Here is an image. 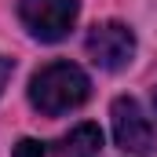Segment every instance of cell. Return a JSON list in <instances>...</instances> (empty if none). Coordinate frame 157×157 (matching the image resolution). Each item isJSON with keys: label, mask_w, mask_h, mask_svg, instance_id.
<instances>
[{"label": "cell", "mask_w": 157, "mask_h": 157, "mask_svg": "<svg viewBox=\"0 0 157 157\" xmlns=\"http://www.w3.org/2000/svg\"><path fill=\"white\" fill-rule=\"evenodd\" d=\"M102 150V132L99 124H77L73 132H66L55 143H40V139H22L11 157H99Z\"/></svg>", "instance_id": "5"}, {"label": "cell", "mask_w": 157, "mask_h": 157, "mask_svg": "<svg viewBox=\"0 0 157 157\" xmlns=\"http://www.w3.org/2000/svg\"><path fill=\"white\" fill-rule=\"evenodd\" d=\"M77 0H18V18L37 40H62L77 22Z\"/></svg>", "instance_id": "2"}, {"label": "cell", "mask_w": 157, "mask_h": 157, "mask_svg": "<svg viewBox=\"0 0 157 157\" xmlns=\"http://www.w3.org/2000/svg\"><path fill=\"white\" fill-rule=\"evenodd\" d=\"M110 117H113V139H117L121 150L139 154V157H146V154H154V150H157L154 124H150V117L143 113V106H139L132 95H121V99H113Z\"/></svg>", "instance_id": "3"}, {"label": "cell", "mask_w": 157, "mask_h": 157, "mask_svg": "<svg viewBox=\"0 0 157 157\" xmlns=\"http://www.w3.org/2000/svg\"><path fill=\"white\" fill-rule=\"evenodd\" d=\"M11 73H15V62H11L7 55H0V91H4V84L11 80Z\"/></svg>", "instance_id": "6"}, {"label": "cell", "mask_w": 157, "mask_h": 157, "mask_svg": "<svg viewBox=\"0 0 157 157\" xmlns=\"http://www.w3.org/2000/svg\"><path fill=\"white\" fill-rule=\"evenodd\" d=\"M84 48L99 70H124L135 55V33L124 22H99V26H91Z\"/></svg>", "instance_id": "4"}, {"label": "cell", "mask_w": 157, "mask_h": 157, "mask_svg": "<svg viewBox=\"0 0 157 157\" xmlns=\"http://www.w3.org/2000/svg\"><path fill=\"white\" fill-rule=\"evenodd\" d=\"M154 113H157V88H154Z\"/></svg>", "instance_id": "7"}, {"label": "cell", "mask_w": 157, "mask_h": 157, "mask_svg": "<svg viewBox=\"0 0 157 157\" xmlns=\"http://www.w3.org/2000/svg\"><path fill=\"white\" fill-rule=\"evenodd\" d=\"M88 95H91V80L73 62H48L29 80V102L48 117H62L84 106Z\"/></svg>", "instance_id": "1"}]
</instances>
